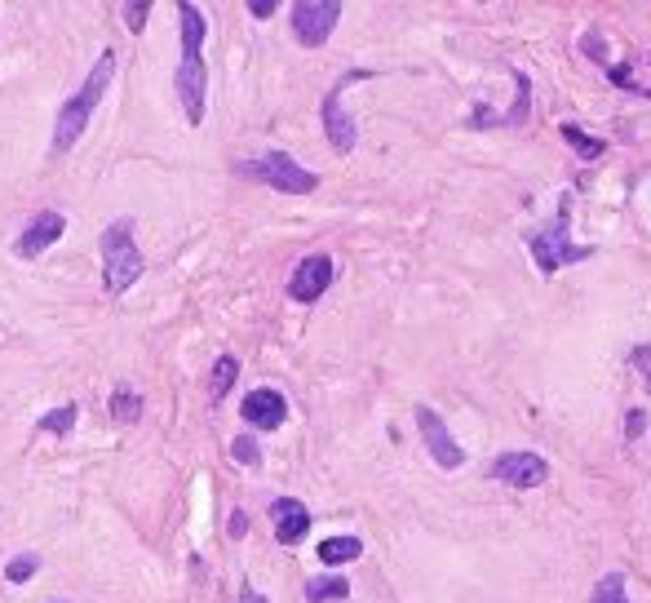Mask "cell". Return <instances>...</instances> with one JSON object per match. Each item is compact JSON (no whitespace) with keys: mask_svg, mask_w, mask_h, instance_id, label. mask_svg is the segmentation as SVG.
<instances>
[{"mask_svg":"<svg viewBox=\"0 0 651 603\" xmlns=\"http://www.w3.org/2000/svg\"><path fill=\"white\" fill-rule=\"evenodd\" d=\"M178 23H182L178 98H182V107H186V120H191V125H200V120H204V89H209V76H204L200 45H204V32H209V23H204V14L191 5V0H182V5H178Z\"/></svg>","mask_w":651,"mask_h":603,"instance_id":"6da1fadb","label":"cell"},{"mask_svg":"<svg viewBox=\"0 0 651 603\" xmlns=\"http://www.w3.org/2000/svg\"><path fill=\"white\" fill-rule=\"evenodd\" d=\"M111 76H116V49H102V54H98V67L89 71V80L80 85V94L58 111V129H54V147H58V151H71V147H76V138L85 134L93 107H98L102 94H107Z\"/></svg>","mask_w":651,"mask_h":603,"instance_id":"7a4b0ae2","label":"cell"},{"mask_svg":"<svg viewBox=\"0 0 651 603\" xmlns=\"http://www.w3.org/2000/svg\"><path fill=\"white\" fill-rule=\"evenodd\" d=\"M142 271H147V262H142L138 244H133V222L129 218L111 222L102 231V280H107V289L124 293Z\"/></svg>","mask_w":651,"mask_h":603,"instance_id":"3957f363","label":"cell"},{"mask_svg":"<svg viewBox=\"0 0 651 603\" xmlns=\"http://www.w3.org/2000/svg\"><path fill=\"white\" fill-rule=\"evenodd\" d=\"M567 218H572V204H558V218H554V227H545V231H536L532 235V253H536V267H541V275H554V271H563L567 262H585L594 249H585V244H572L567 240Z\"/></svg>","mask_w":651,"mask_h":603,"instance_id":"277c9868","label":"cell"},{"mask_svg":"<svg viewBox=\"0 0 651 603\" xmlns=\"http://www.w3.org/2000/svg\"><path fill=\"white\" fill-rule=\"evenodd\" d=\"M248 173L262 182H271L275 191H288V196H310V191L319 187V178L310 169H302L293 156H284V151H271L266 160H257V165H248Z\"/></svg>","mask_w":651,"mask_h":603,"instance_id":"5b68a950","label":"cell"},{"mask_svg":"<svg viewBox=\"0 0 651 603\" xmlns=\"http://www.w3.org/2000/svg\"><path fill=\"white\" fill-rule=\"evenodd\" d=\"M337 18H341V5L337 0H302V5H293V32L302 45H324L328 36H333V27H337Z\"/></svg>","mask_w":651,"mask_h":603,"instance_id":"8992f818","label":"cell"},{"mask_svg":"<svg viewBox=\"0 0 651 603\" xmlns=\"http://www.w3.org/2000/svg\"><path fill=\"white\" fill-rule=\"evenodd\" d=\"M417 426H421V439H426V448H430V457L439 462L443 470H457L465 466V448L457 444V439L448 435V426L439 422V413L426 404H417Z\"/></svg>","mask_w":651,"mask_h":603,"instance_id":"52a82bcc","label":"cell"},{"mask_svg":"<svg viewBox=\"0 0 651 603\" xmlns=\"http://www.w3.org/2000/svg\"><path fill=\"white\" fill-rule=\"evenodd\" d=\"M355 80H368V71H346V76L333 85V94L324 98V129H328V138H333V147L337 151H350L355 147V120L341 111V94H346Z\"/></svg>","mask_w":651,"mask_h":603,"instance_id":"ba28073f","label":"cell"},{"mask_svg":"<svg viewBox=\"0 0 651 603\" xmlns=\"http://www.w3.org/2000/svg\"><path fill=\"white\" fill-rule=\"evenodd\" d=\"M492 475L501 479V484H510V488H541L545 479H550V466H545V457H536V453H505V457H496L492 462Z\"/></svg>","mask_w":651,"mask_h":603,"instance_id":"9c48e42d","label":"cell"},{"mask_svg":"<svg viewBox=\"0 0 651 603\" xmlns=\"http://www.w3.org/2000/svg\"><path fill=\"white\" fill-rule=\"evenodd\" d=\"M328 284H333V262H328L324 253H315V258H306L302 267L293 271L288 293H293V302H315V298H324Z\"/></svg>","mask_w":651,"mask_h":603,"instance_id":"30bf717a","label":"cell"},{"mask_svg":"<svg viewBox=\"0 0 651 603\" xmlns=\"http://www.w3.org/2000/svg\"><path fill=\"white\" fill-rule=\"evenodd\" d=\"M240 413H244L248 426H257V431H275V426H284L288 404H284V395H279V391H253L244 400Z\"/></svg>","mask_w":651,"mask_h":603,"instance_id":"8fae6325","label":"cell"},{"mask_svg":"<svg viewBox=\"0 0 651 603\" xmlns=\"http://www.w3.org/2000/svg\"><path fill=\"white\" fill-rule=\"evenodd\" d=\"M271 519H275V537L284 541V546H297L310 528V510L302 502H293V497H279L271 506Z\"/></svg>","mask_w":651,"mask_h":603,"instance_id":"7c38bea8","label":"cell"},{"mask_svg":"<svg viewBox=\"0 0 651 603\" xmlns=\"http://www.w3.org/2000/svg\"><path fill=\"white\" fill-rule=\"evenodd\" d=\"M62 227H67V222H62V213L45 209V213H40V218L23 231V240H18V253H23V258H40V253H45L49 244H54L58 235H62Z\"/></svg>","mask_w":651,"mask_h":603,"instance_id":"4fadbf2b","label":"cell"},{"mask_svg":"<svg viewBox=\"0 0 651 603\" xmlns=\"http://www.w3.org/2000/svg\"><path fill=\"white\" fill-rule=\"evenodd\" d=\"M364 555V546H359V537H328L324 546H319V559L324 564H350V559Z\"/></svg>","mask_w":651,"mask_h":603,"instance_id":"5bb4252c","label":"cell"},{"mask_svg":"<svg viewBox=\"0 0 651 603\" xmlns=\"http://www.w3.org/2000/svg\"><path fill=\"white\" fill-rule=\"evenodd\" d=\"M350 595V586L341 577H315V581H306V599L310 603H341Z\"/></svg>","mask_w":651,"mask_h":603,"instance_id":"9a60e30c","label":"cell"},{"mask_svg":"<svg viewBox=\"0 0 651 603\" xmlns=\"http://www.w3.org/2000/svg\"><path fill=\"white\" fill-rule=\"evenodd\" d=\"M558 129H563V138L576 147V156L598 160V156H603V151H607V142H603V138H589V134H581V129H576V125H558Z\"/></svg>","mask_w":651,"mask_h":603,"instance_id":"2e32d148","label":"cell"},{"mask_svg":"<svg viewBox=\"0 0 651 603\" xmlns=\"http://www.w3.org/2000/svg\"><path fill=\"white\" fill-rule=\"evenodd\" d=\"M76 417H80V408H76V404H62V408H54L49 417H40V431H49V435H67L71 426H76Z\"/></svg>","mask_w":651,"mask_h":603,"instance_id":"e0dca14e","label":"cell"},{"mask_svg":"<svg viewBox=\"0 0 651 603\" xmlns=\"http://www.w3.org/2000/svg\"><path fill=\"white\" fill-rule=\"evenodd\" d=\"M589 603H629L625 599V577H620V572H607V577L598 581V590H594V599Z\"/></svg>","mask_w":651,"mask_h":603,"instance_id":"ac0fdd59","label":"cell"},{"mask_svg":"<svg viewBox=\"0 0 651 603\" xmlns=\"http://www.w3.org/2000/svg\"><path fill=\"white\" fill-rule=\"evenodd\" d=\"M235 373H240V364H235L231 355H222V360H217V369H213V395H217V400H222V395L235 386Z\"/></svg>","mask_w":651,"mask_h":603,"instance_id":"d6986e66","label":"cell"},{"mask_svg":"<svg viewBox=\"0 0 651 603\" xmlns=\"http://www.w3.org/2000/svg\"><path fill=\"white\" fill-rule=\"evenodd\" d=\"M231 453H235V462H244V466H262V448H257L248 435L235 439V444H231Z\"/></svg>","mask_w":651,"mask_h":603,"instance_id":"ffe728a7","label":"cell"},{"mask_svg":"<svg viewBox=\"0 0 651 603\" xmlns=\"http://www.w3.org/2000/svg\"><path fill=\"white\" fill-rule=\"evenodd\" d=\"M36 568H40V555H18L14 564L5 568V577L14 581V586H18V581H27V577H31V572H36Z\"/></svg>","mask_w":651,"mask_h":603,"instance_id":"44dd1931","label":"cell"},{"mask_svg":"<svg viewBox=\"0 0 651 603\" xmlns=\"http://www.w3.org/2000/svg\"><path fill=\"white\" fill-rule=\"evenodd\" d=\"M147 14H151V0H133V5H124L129 32H142V27H147Z\"/></svg>","mask_w":651,"mask_h":603,"instance_id":"7402d4cb","label":"cell"},{"mask_svg":"<svg viewBox=\"0 0 651 603\" xmlns=\"http://www.w3.org/2000/svg\"><path fill=\"white\" fill-rule=\"evenodd\" d=\"M116 408H120V422H133V417H138V400H133V395H124V391H120Z\"/></svg>","mask_w":651,"mask_h":603,"instance_id":"603a6c76","label":"cell"},{"mask_svg":"<svg viewBox=\"0 0 651 603\" xmlns=\"http://www.w3.org/2000/svg\"><path fill=\"white\" fill-rule=\"evenodd\" d=\"M248 14H253V18H271L275 14V0H253V5H248Z\"/></svg>","mask_w":651,"mask_h":603,"instance_id":"cb8c5ba5","label":"cell"},{"mask_svg":"<svg viewBox=\"0 0 651 603\" xmlns=\"http://www.w3.org/2000/svg\"><path fill=\"white\" fill-rule=\"evenodd\" d=\"M248 533V515H244V510H235V515H231V537H244Z\"/></svg>","mask_w":651,"mask_h":603,"instance_id":"d4e9b609","label":"cell"},{"mask_svg":"<svg viewBox=\"0 0 651 603\" xmlns=\"http://www.w3.org/2000/svg\"><path fill=\"white\" fill-rule=\"evenodd\" d=\"M244 603H266V599H257V595H244Z\"/></svg>","mask_w":651,"mask_h":603,"instance_id":"484cf974","label":"cell"}]
</instances>
